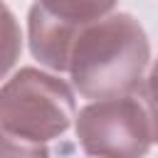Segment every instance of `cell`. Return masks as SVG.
<instances>
[{"label": "cell", "instance_id": "cell-1", "mask_svg": "<svg viewBox=\"0 0 158 158\" xmlns=\"http://www.w3.org/2000/svg\"><path fill=\"white\" fill-rule=\"evenodd\" d=\"M148 59L143 25L128 12H114L77 35L69 54L72 84L84 99L126 96L141 89Z\"/></svg>", "mask_w": 158, "mask_h": 158}, {"label": "cell", "instance_id": "cell-2", "mask_svg": "<svg viewBox=\"0 0 158 158\" xmlns=\"http://www.w3.org/2000/svg\"><path fill=\"white\" fill-rule=\"evenodd\" d=\"M77 118L72 86L37 67H22L0 86V128L37 143L67 133Z\"/></svg>", "mask_w": 158, "mask_h": 158}, {"label": "cell", "instance_id": "cell-3", "mask_svg": "<svg viewBox=\"0 0 158 158\" xmlns=\"http://www.w3.org/2000/svg\"><path fill=\"white\" fill-rule=\"evenodd\" d=\"M74 131L91 158H146L153 143L148 114L133 94L86 104L74 118Z\"/></svg>", "mask_w": 158, "mask_h": 158}, {"label": "cell", "instance_id": "cell-4", "mask_svg": "<svg viewBox=\"0 0 158 158\" xmlns=\"http://www.w3.org/2000/svg\"><path fill=\"white\" fill-rule=\"evenodd\" d=\"M118 0H35L27 12V42L32 57L52 72H69L77 35L111 15Z\"/></svg>", "mask_w": 158, "mask_h": 158}, {"label": "cell", "instance_id": "cell-5", "mask_svg": "<svg viewBox=\"0 0 158 158\" xmlns=\"http://www.w3.org/2000/svg\"><path fill=\"white\" fill-rule=\"evenodd\" d=\"M22 54V32L12 15V10L0 0V79L7 77V72L15 67V62Z\"/></svg>", "mask_w": 158, "mask_h": 158}, {"label": "cell", "instance_id": "cell-6", "mask_svg": "<svg viewBox=\"0 0 158 158\" xmlns=\"http://www.w3.org/2000/svg\"><path fill=\"white\" fill-rule=\"evenodd\" d=\"M0 158H49L44 143L12 136L0 128Z\"/></svg>", "mask_w": 158, "mask_h": 158}, {"label": "cell", "instance_id": "cell-7", "mask_svg": "<svg viewBox=\"0 0 158 158\" xmlns=\"http://www.w3.org/2000/svg\"><path fill=\"white\" fill-rule=\"evenodd\" d=\"M141 104L148 114V123H151V138L153 143H158V59L153 62L148 77H143L141 81Z\"/></svg>", "mask_w": 158, "mask_h": 158}]
</instances>
